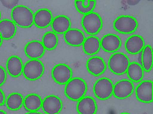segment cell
I'll use <instances>...</instances> for the list:
<instances>
[{
	"label": "cell",
	"instance_id": "6da1fadb",
	"mask_svg": "<svg viewBox=\"0 0 153 114\" xmlns=\"http://www.w3.org/2000/svg\"><path fill=\"white\" fill-rule=\"evenodd\" d=\"M87 85L84 80L79 77L71 78L65 87L64 93L67 97L73 101H79L86 94Z\"/></svg>",
	"mask_w": 153,
	"mask_h": 114
},
{
	"label": "cell",
	"instance_id": "7a4b0ae2",
	"mask_svg": "<svg viewBox=\"0 0 153 114\" xmlns=\"http://www.w3.org/2000/svg\"><path fill=\"white\" fill-rule=\"evenodd\" d=\"M33 17L32 11L24 5H17L11 12L12 20L21 28L31 27L33 24Z\"/></svg>",
	"mask_w": 153,
	"mask_h": 114
},
{
	"label": "cell",
	"instance_id": "3957f363",
	"mask_svg": "<svg viewBox=\"0 0 153 114\" xmlns=\"http://www.w3.org/2000/svg\"><path fill=\"white\" fill-rule=\"evenodd\" d=\"M130 61L128 57L122 52H115L112 54L108 61L110 70L116 75L126 73Z\"/></svg>",
	"mask_w": 153,
	"mask_h": 114
},
{
	"label": "cell",
	"instance_id": "277c9868",
	"mask_svg": "<svg viewBox=\"0 0 153 114\" xmlns=\"http://www.w3.org/2000/svg\"><path fill=\"white\" fill-rule=\"evenodd\" d=\"M81 24L84 31L88 34H96L102 27V20L100 15L95 12L85 14L81 20Z\"/></svg>",
	"mask_w": 153,
	"mask_h": 114
},
{
	"label": "cell",
	"instance_id": "5b68a950",
	"mask_svg": "<svg viewBox=\"0 0 153 114\" xmlns=\"http://www.w3.org/2000/svg\"><path fill=\"white\" fill-rule=\"evenodd\" d=\"M44 69V64L40 61L37 59H31L24 64L23 75L29 80H36L42 77Z\"/></svg>",
	"mask_w": 153,
	"mask_h": 114
},
{
	"label": "cell",
	"instance_id": "8992f818",
	"mask_svg": "<svg viewBox=\"0 0 153 114\" xmlns=\"http://www.w3.org/2000/svg\"><path fill=\"white\" fill-rule=\"evenodd\" d=\"M113 26L117 32L123 34H130L136 31L138 22L131 16L121 15L115 20Z\"/></svg>",
	"mask_w": 153,
	"mask_h": 114
},
{
	"label": "cell",
	"instance_id": "52a82bcc",
	"mask_svg": "<svg viewBox=\"0 0 153 114\" xmlns=\"http://www.w3.org/2000/svg\"><path fill=\"white\" fill-rule=\"evenodd\" d=\"M114 83L107 77H101L93 86V92L96 97L100 100L109 99L113 93Z\"/></svg>",
	"mask_w": 153,
	"mask_h": 114
},
{
	"label": "cell",
	"instance_id": "ba28073f",
	"mask_svg": "<svg viewBox=\"0 0 153 114\" xmlns=\"http://www.w3.org/2000/svg\"><path fill=\"white\" fill-rule=\"evenodd\" d=\"M52 77L55 82L60 85L66 84L72 78V71L67 64H58L53 67Z\"/></svg>",
	"mask_w": 153,
	"mask_h": 114
},
{
	"label": "cell",
	"instance_id": "9c48e42d",
	"mask_svg": "<svg viewBox=\"0 0 153 114\" xmlns=\"http://www.w3.org/2000/svg\"><path fill=\"white\" fill-rule=\"evenodd\" d=\"M135 96L143 103L153 102V81L146 80L139 83L135 88Z\"/></svg>",
	"mask_w": 153,
	"mask_h": 114
},
{
	"label": "cell",
	"instance_id": "30bf717a",
	"mask_svg": "<svg viewBox=\"0 0 153 114\" xmlns=\"http://www.w3.org/2000/svg\"><path fill=\"white\" fill-rule=\"evenodd\" d=\"M134 91V85L130 80L123 79L117 81L114 85L113 93L117 99H126L130 96Z\"/></svg>",
	"mask_w": 153,
	"mask_h": 114
},
{
	"label": "cell",
	"instance_id": "8fae6325",
	"mask_svg": "<svg viewBox=\"0 0 153 114\" xmlns=\"http://www.w3.org/2000/svg\"><path fill=\"white\" fill-rule=\"evenodd\" d=\"M62 107L61 99L56 95H48L42 101V109L46 114H59Z\"/></svg>",
	"mask_w": 153,
	"mask_h": 114
},
{
	"label": "cell",
	"instance_id": "7c38bea8",
	"mask_svg": "<svg viewBox=\"0 0 153 114\" xmlns=\"http://www.w3.org/2000/svg\"><path fill=\"white\" fill-rule=\"evenodd\" d=\"M76 108L79 114H95L97 110V104L93 97L84 96L79 100Z\"/></svg>",
	"mask_w": 153,
	"mask_h": 114
},
{
	"label": "cell",
	"instance_id": "4fadbf2b",
	"mask_svg": "<svg viewBox=\"0 0 153 114\" xmlns=\"http://www.w3.org/2000/svg\"><path fill=\"white\" fill-rule=\"evenodd\" d=\"M86 68L88 72L94 76H99L103 73L106 69L104 60L99 56H93L88 59Z\"/></svg>",
	"mask_w": 153,
	"mask_h": 114
},
{
	"label": "cell",
	"instance_id": "5bb4252c",
	"mask_svg": "<svg viewBox=\"0 0 153 114\" xmlns=\"http://www.w3.org/2000/svg\"><path fill=\"white\" fill-rule=\"evenodd\" d=\"M121 44L119 36L111 33L105 35L100 40V46L106 52H115L121 47Z\"/></svg>",
	"mask_w": 153,
	"mask_h": 114
},
{
	"label": "cell",
	"instance_id": "9a60e30c",
	"mask_svg": "<svg viewBox=\"0 0 153 114\" xmlns=\"http://www.w3.org/2000/svg\"><path fill=\"white\" fill-rule=\"evenodd\" d=\"M126 50L131 54L139 53L145 46L144 39L142 36L135 34L131 36L125 42Z\"/></svg>",
	"mask_w": 153,
	"mask_h": 114
},
{
	"label": "cell",
	"instance_id": "2e32d148",
	"mask_svg": "<svg viewBox=\"0 0 153 114\" xmlns=\"http://www.w3.org/2000/svg\"><path fill=\"white\" fill-rule=\"evenodd\" d=\"M53 15L51 12L47 9L38 10L34 14L33 23L37 27L45 28L51 24Z\"/></svg>",
	"mask_w": 153,
	"mask_h": 114
},
{
	"label": "cell",
	"instance_id": "e0dca14e",
	"mask_svg": "<svg viewBox=\"0 0 153 114\" xmlns=\"http://www.w3.org/2000/svg\"><path fill=\"white\" fill-rule=\"evenodd\" d=\"M45 48L41 42L33 40L28 42L25 47L27 57L31 59H37L42 57L45 52Z\"/></svg>",
	"mask_w": 153,
	"mask_h": 114
},
{
	"label": "cell",
	"instance_id": "ac0fdd59",
	"mask_svg": "<svg viewBox=\"0 0 153 114\" xmlns=\"http://www.w3.org/2000/svg\"><path fill=\"white\" fill-rule=\"evenodd\" d=\"M65 41L72 46L78 47L82 45L85 39L83 32L78 28H70L64 35Z\"/></svg>",
	"mask_w": 153,
	"mask_h": 114
},
{
	"label": "cell",
	"instance_id": "d6986e66",
	"mask_svg": "<svg viewBox=\"0 0 153 114\" xmlns=\"http://www.w3.org/2000/svg\"><path fill=\"white\" fill-rule=\"evenodd\" d=\"M6 66L7 72L12 77H18L23 73L24 65L18 56L10 57L6 62Z\"/></svg>",
	"mask_w": 153,
	"mask_h": 114
},
{
	"label": "cell",
	"instance_id": "ffe728a7",
	"mask_svg": "<svg viewBox=\"0 0 153 114\" xmlns=\"http://www.w3.org/2000/svg\"><path fill=\"white\" fill-rule=\"evenodd\" d=\"M51 27L55 33L64 34L71 28V21L66 16L58 15L53 19Z\"/></svg>",
	"mask_w": 153,
	"mask_h": 114
},
{
	"label": "cell",
	"instance_id": "44dd1931",
	"mask_svg": "<svg viewBox=\"0 0 153 114\" xmlns=\"http://www.w3.org/2000/svg\"><path fill=\"white\" fill-rule=\"evenodd\" d=\"M16 26L13 21L9 19L0 20V35L2 39L8 40L14 37L16 32Z\"/></svg>",
	"mask_w": 153,
	"mask_h": 114
},
{
	"label": "cell",
	"instance_id": "7402d4cb",
	"mask_svg": "<svg viewBox=\"0 0 153 114\" xmlns=\"http://www.w3.org/2000/svg\"><path fill=\"white\" fill-rule=\"evenodd\" d=\"M82 45L84 51L89 55L97 54L101 47L99 39L94 36H90L85 38Z\"/></svg>",
	"mask_w": 153,
	"mask_h": 114
},
{
	"label": "cell",
	"instance_id": "603a6c76",
	"mask_svg": "<svg viewBox=\"0 0 153 114\" xmlns=\"http://www.w3.org/2000/svg\"><path fill=\"white\" fill-rule=\"evenodd\" d=\"M42 101L40 96L32 93L25 97L23 104L25 108L29 112L37 111L42 107Z\"/></svg>",
	"mask_w": 153,
	"mask_h": 114
},
{
	"label": "cell",
	"instance_id": "cb8c5ba5",
	"mask_svg": "<svg viewBox=\"0 0 153 114\" xmlns=\"http://www.w3.org/2000/svg\"><path fill=\"white\" fill-rule=\"evenodd\" d=\"M143 69L140 64L136 62H131L127 69V75L131 81L139 82L142 80L144 75Z\"/></svg>",
	"mask_w": 153,
	"mask_h": 114
},
{
	"label": "cell",
	"instance_id": "d4e9b609",
	"mask_svg": "<svg viewBox=\"0 0 153 114\" xmlns=\"http://www.w3.org/2000/svg\"><path fill=\"white\" fill-rule=\"evenodd\" d=\"M24 97L19 93L14 92L10 94L5 101L6 107L10 110L16 111L21 107L24 103Z\"/></svg>",
	"mask_w": 153,
	"mask_h": 114
},
{
	"label": "cell",
	"instance_id": "484cf974",
	"mask_svg": "<svg viewBox=\"0 0 153 114\" xmlns=\"http://www.w3.org/2000/svg\"><path fill=\"white\" fill-rule=\"evenodd\" d=\"M143 70L149 72L153 66V51L150 45H146L143 48L142 53V64Z\"/></svg>",
	"mask_w": 153,
	"mask_h": 114
},
{
	"label": "cell",
	"instance_id": "4316f807",
	"mask_svg": "<svg viewBox=\"0 0 153 114\" xmlns=\"http://www.w3.org/2000/svg\"><path fill=\"white\" fill-rule=\"evenodd\" d=\"M58 37L55 32L48 31L45 33L42 38V44L45 49L53 50L55 49L58 44Z\"/></svg>",
	"mask_w": 153,
	"mask_h": 114
},
{
	"label": "cell",
	"instance_id": "83f0119b",
	"mask_svg": "<svg viewBox=\"0 0 153 114\" xmlns=\"http://www.w3.org/2000/svg\"><path fill=\"white\" fill-rule=\"evenodd\" d=\"M96 3L95 1H76L75 5L79 13L85 15L92 12L95 7Z\"/></svg>",
	"mask_w": 153,
	"mask_h": 114
},
{
	"label": "cell",
	"instance_id": "f1b7e54d",
	"mask_svg": "<svg viewBox=\"0 0 153 114\" xmlns=\"http://www.w3.org/2000/svg\"><path fill=\"white\" fill-rule=\"evenodd\" d=\"M0 1L4 7L12 9L17 6L19 2L18 0H1Z\"/></svg>",
	"mask_w": 153,
	"mask_h": 114
},
{
	"label": "cell",
	"instance_id": "f546056e",
	"mask_svg": "<svg viewBox=\"0 0 153 114\" xmlns=\"http://www.w3.org/2000/svg\"><path fill=\"white\" fill-rule=\"evenodd\" d=\"M7 77L6 70L2 66H0V87L4 85Z\"/></svg>",
	"mask_w": 153,
	"mask_h": 114
},
{
	"label": "cell",
	"instance_id": "4dcf8cb0",
	"mask_svg": "<svg viewBox=\"0 0 153 114\" xmlns=\"http://www.w3.org/2000/svg\"><path fill=\"white\" fill-rule=\"evenodd\" d=\"M5 96L4 93L2 89L0 88V106H2L4 104Z\"/></svg>",
	"mask_w": 153,
	"mask_h": 114
},
{
	"label": "cell",
	"instance_id": "1f68e13d",
	"mask_svg": "<svg viewBox=\"0 0 153 114\" xmlns=\"http://www.w3.org/2000/svg\"><path fill=\"white\" fill-rule=\"evenodd\" d=\"M140 1L139 0H128L127 1V2L128 4L130 5H135L137 4H138V2Z\"/></svg>",
	"mask_w": 153,
	"mask_h": 114
},
{
	"label": "cell",
	"instance_id": "d6a6232c",
	"mask_svg": "<svg viewBox=\"0 0 153 114\" xmlns=\"http://www.w3.org/2000/svg\"><path fill=\"white\" fill-rule=\"evenodd\" d=\"M25 114H43L41 112H39L37 111L34 112H28L27 113H25Z\"/></svg>",
	"mask_w": 153,
	"mask_h": 114
},
{
	"label": "cell",
	"instance_id": "836d02e7",
	"mask_svg": "<svg viewBox=\"0 0 153 114\" xmlns=\"http://www.w3.org/2000/svg\"><path fill=\"white\" fill-rule=\"evenodd\" d=\"M0 114H7L6 112H5L4 111L1 109H0Z\"/></svg>",
	"mask_w": 153,
	"mask_h": 114
},
{
	"label": "cell",
	"instance_id": "e575fe53",
	"mask_svg": "<svg viewBox=\"0 0 153 114\" xmlns=\"http://www.w3.org/2000/svg\"><path fill=\"white\" fill-rule=\"evenodd\" d=\"M2 40H3V39H2L1 36L0 35V47L1 46V45H2Z\"/></svg>",
	"mask_w": 153,
	"mask_h": 114
},
{
	"label": "cell",
	"instance_id": "d590c367",
	"mask_svg": "<svg viewBox=\"0 0 153 114\" xmlns=\"http://www.w3.org/2000/svg\"><path fill=\"white\" fill-rule=\"evenodd\" d=\"M120 114H130V113H127V112H123V113H121Z\"/></svg>",
	"mask_w": 153,
	"mask_h": 114
},
{
	"label": "cell",
	"instance_id": "8d00e7d4",
	"mask_svg": "<svg viewBox=\"0 0 153 114\" xmlns=\"http://www.w3.org/2000/svg\"><path fill=\"white\" fill-rule=\"evenodd\" d=\"M1 12H0V20H1Z\"/></svg>",
	"mask_w": 153,
	"mask_h": 114
}]
</instances>
